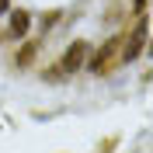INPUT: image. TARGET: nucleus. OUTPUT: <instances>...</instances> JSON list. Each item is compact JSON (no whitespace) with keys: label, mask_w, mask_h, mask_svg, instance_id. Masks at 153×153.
I'll list each match as a JSON object with an SVG mask.
<instances>
[{"label":"nucleus","mask_w":153,"mask_h":153,"mask_svg":"<svg viewBox=\"0 0 153 153\" xmlns=\"http://www.w3.org/2000/svg\"><path fill=\"white\" fill-rule=\"evenodd\" d=\"M122 45H125V35H111L108 42H101V49L94 52V59H91V73L94 76H108L115 73V66L122 63Z\"/></svg>","instance_id":"nucleus-1"},{"label":"nucleus","mask_w":153,"mask_h":153,"mask_svg":"<svg viewBox=\"0 0 153 153\" xmlns=\"http://www.w3.org/2000/svg\"><path fill=\"white\" fill-rule=\"evenodd\" d=\"M84 63H87V42H73L56 66L63 70V73H76V70H84Z\"/></svg>","instance_id":"nucleus-2"},{"label":"nucleus","mask_w":153,"mask_h":153,"mask_svg":"<svg viewBox=\"0 0 153 153\" xmlns=\"http://www.w3.org/2000/svg\"><path fill=\"white\" fill-rule=\"evenodd\" d=\"M143 45H146V25H139V28L132 31V38L122 45V63H132V59L143 52Z\"/></svg>","instance_id":"nucleus-3"},{"label":"nucleus","mask_w":153,"mask_h":153,"mask_svg":"<svg viewBox=\"0 0 153 153\" xmlns=\"http://www.w3.org/2000/svg\"><path fill=\"white\" fill-rule=\"evenodd\" d=\"M28 28H31V14H28V10H14V14H10V35L25 38Z\"/></svg>","instance_id":"nucleus-4"},{"label":"nucleus","mask_w":153,"mask_h":153,"mask_svg":"<svg viewBox=\"0 0 153 153\" xmlns=\"http://www.w3.org/2000/svg\"><path fill=\"white\" fill-rule=\"evenodd\" d=\"M35 52H38V42H25V45H21V52L14 56V63H18V70H25V66H28L31 59H35Z\"/></svg>","instance_id":"nucleus-5"},{"label":"nucleus","mask_w":153,"mask_h":153,"mask_svg":"<svg viewBox=\"0 0 153 153\" xmlns=\"http://www.w3.org/2000/svg\"><path fill=\"white\" fill-rule=\"evenodd\" d=\"M10 7V0H0V14H4V10H7Z\"/></svg>","instance_id":"nucleus-6"}]
</instances>
